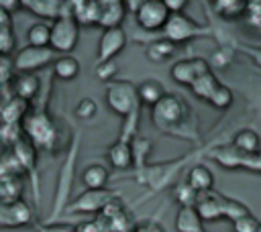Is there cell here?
<instances>
[{
    "label": "cell",
    "mask_w": 261,
    "mask_h": 232,
    "mask_svg": "<svg viewBox=\"0 0 261 232\" xmlns=\"http://www.w3.org/2000/svg\"><path fill=\"white\" fill-rule=\"evenodd\" d=\"M14 49V33L10 14L0 8V55H8Z\"/></svg>",
    "instance_id": "obj_27"
},
{
    "label": "cell",
    "mask_w": 261,
    "mask_h": 232,
    "mask_svg": "<svg viewBox=\"0 0 261 232\" xmlns=\"http://www.w3.org/2000/svg\"><path fill=\"white\" fill-rule=\"evenodd\" d=\"M169 12L163 0H141L139 8L135 10V20L143 31H163Z\"/></svg>",
    "instance_id": "obj_6"
},
{
    "label": "cell",
    "mask_w": 261,
    "mask_h": 232,
    "mask_svg": "<svg viewBox=\"0 0 261 232\" xmlns=\"http://www.w3.org/2000/svg\"><path fill=\"white\" fill-rule=\"evenodd\" d=\"M245 22L255 28L261 31V0H249L245 6Z\"/></svg>",
    "instance_id": "obj_31"
},
{
    "label": "cell",
    "mask_w": 261,
    "mask_h": 232,
    "mask_svg": "<svg viewBox=\"0 0 261 232\" xmlns=\"http://www.w3.org/2000/svg\"><path fill=\"white\" fill-rule=\"evenodd\" d=\"M177 53V45H173L171 41L167 39H159V41H151L147 47H145V55L149 61L153 63H161V61H167L169 57H173Z\"/></svg>",
    "instance_id": "obj_23"
},
{
    "label": "cell",
    "mask_w": 261,
    "mask_h": 232,
    "mask_svg": "<svg viewBox=\"0 0 261 232\" xmlns=\"http://www.w3.org/2000/svg\"><path fill=\"white\" fill-rule=\"evenodd\" d=\"M175 199L179 201V206L184 208V206H194L196 204V199H198V193L196 191H192L186 183H181V185H177L175 187Z\"/></svg>",
    "instance_id": "obj_35"
},
{
    "label": "cell",
    "mask_w": 261,
    "mask_h": 232,
    "mask_svg": "<svg viewBox=\"0 0 261 232\" xmlns=\"http://www.w3.org/2000/svg\"><path fill=\"white\" fill-rule=\"evenodd\" d=\"M124 45H126V33L122 26L104 28L98 39V51H96L98 61H112L124 49Z\"/></svg>",
    "instance_id": "obj_9"
},
{
    "label": "cell",
    "mask_w": 261,
    "mask_h": 232,
    "mask_svg": "<svg viewBox=\"0 0 261 232\" xmlns=\"http://www.w3.org/2000/svg\"><path fill=\"white\" fill-rule=\"evenodd\" d=\"M245 0H214L212 8L218 16H222L224 20H237L241 16H245Z\"/></svg>",
    "instance_id": "obj_25"
},
{
    "label": "cell",
    "mask_w": 261,
    "mask_h": 232,
    "mask_svg": "<svg viewBox=\"0 0 261 232\" xmlns=\"http://www.w3.org/2000/svg\"><path fill=\"white\" fill-rule=\"evenodd\" d=\"M259 226L261 222L251 214L232 220V232H259Z\"/></svg>",
    "instance_id": "obj_34"
},
{
    "label": "cell",
    "mask_w": 261,
    "mask_h": 232,
    "mask_svg": "<svg viewBox=\"0 0 261 232\" xmlns=\"http://www.w3.org/2000/svg\"><path fill=\"white\" fill-rule=\"evenodd\" d=\"M126 16L124 2L120 0H98V26L116 28Z\"/></svg>",
    "instance_id": "obj_11"
},
{
    "label": "cell",
    "mask_w": 261,
    "mask_h": 232,
    "mask_svg": "<svg viewBox=\"0 0 261 232\" xmlns=\"http://www.w3.org/2000/svg\"><path fill=\"white\" fill-rule=\"evenodd\" d=\"M69 14L80 28L82 26H98V0L69 2Z\"/></svg>",
    "instance_id": "obj_13"
},
{
    "label": "cell",
    "mask_w": 261,
    "mask_h": 232,
    "mask_svg": "<svg viewBox=\"0 0 261 232\" xmlns=\"http://www.w3.org/2000/svg\"><path fill=\"white\" fill-rule=\"evenodd\" d=\"M106 157H108L110 165H112L114 169H118V171H126V169H130L133 163H135V155H133L130 142H128V140H120V138L108 147Z\"/></svg>",
    "instance_id": "obj_15"
},
{
    "label": "cell",
    "mask_w": 261,
    "mask_h": 232,
    "mask_svg": "<svg viewBox=\"0 0 261 232\" xmlns=\"http://www.w3.org/2000/svg\"><path fill=\"white\" fill-rule=\"evenodd\" d=\"M22 195V179L14 171H0V206L18 204Z\"/></svg>",
    "instance_id": "obj_12"
},
{
    "label": "cell",
    "mask_w": 261,
    "mask_h": 232,
    "mask_svg": "<svg viewBox=\"0 0 261 232\" xmlns=\"http://www.w3.org/2000/svg\"><path fill=\"white\" fill-rule=\"evenodd\" d=\"M194 210H196V214L200 216L202 222H214V220L222 218L220 204H218V193H204L202 197L196 199Z\"/></svg>",
    "instance_id": "obj_19"
},
{
    "label": "cell",
    "mask_w": 261,
    "mask_h": 232,
    "mask_svg": "<svg viewBox=\"0 0 261 232\" xmlns=\"http://www.w3.org/2000/svg\"><path fill=\"white\" fill-rule=\"evenodd\" d=\"M232 144L239 153L243 155H257L259 149H261V138L259 134L253 130V128H241L234 138H232Z\"/></svg>",
    "instance_id": "obj_22"
},
{
    "label": "cell",
    "mask_w": 261,
    "mask_h": 232,
    "mask_svg": "<svg viewBox=\"0 0 261 232\" xmlns=\"http://www.w3.org/2000/svg\"><path fill=\"white\" fill-rule=\"evenodd\" d=\"M14 65H12V59L8 55H0V85L10 81L12 75H14Z\"/></svg>",
    "instance_id": "obj_36"
},
{
    "label": "cell",
    "mask_w": 261,
    "mask_h": 232,
    "mask_svg": "<svg viewBox=\"0 0 261 232\" xmlns=\"http://www.w3.org/2000/svg\"><path fill=\"white\" fill-rule=\"evenodd\" d=\"M53 73H55V77H59L63 81L75 79L80 73V61L73 55H59L53 61Z\"/></svg>",
    "instance_id": "obj_24"
},
{
    "label": "cell",
    "mask_w": 261,
    "mask_h": 232,
    "mask_svg": "<svg viewBox=\"0 0 261 232\" xmlns=\"http://www.w3.org/2000/svg\"><path fill=\"white\" fill-rule=\"evenodd\" d=\"M186 185L196 193H210L214 187V175L206 165H194L188 171Z\"/></svg>",
    "instance_id": "obj_16"
},
{
    "label": "cell",
    "mask_w": 261,
    "mask_h": 232,
    "mask_svg": "<svg viewBox=\"0 0 261 232\" xmlns=\"http://www.w3.org/2000/svg\"><path fill=\"white\" fill-rule=\"evenodd\" d=\"M80 41V26L73 22L69 14V2H65L61 16L49 22V49L53 53L69 55Z\"/></svg>",
    "instance_id": "obj_2"
},
{
    "label": "cell",
    "mask_w": 261,
    "mask_h": 232,
    "mask_svg": "<svg viewBox=\"0 0 261 232\" xmlns=\"http://www.w3.org/2000/svg\"><path fill=\"white\" fill-rule=\"evenodd\" d=\"M116 195L106 191V189H98V191H92V189H86L71 206H69V212H82V214H94V212H102L104 206L108 201H112Z\"/></svg>",
    "instance_id": "obj_10"
},
{
    "label": "cell",
    "mask_w": 261,
    "mask_h": 232,
    "mask_svg": "<svg viewBox=\"0 0 261 232\" xmlns=\"http://www.w3.org/2000/svg\"><path fill=\"white\" fill-rule=\"evenodd\" d=\"M108 169L100 163H92L88 165L84 171H82V183L92 189V191H98V189H104L106 183H108Z\"/></svg>",
    "instance_id": "obj_20"
},
{
    "label": "cell",
    "mask_w": 261,
    "mask_h": 232,
    "mask_svg": "<svg viewBox=\"0 0 261 232\" xmlns=\"http://www.w3.org/2000/svg\"><path fill=\"white\" fill-rule=\"evenodd\" d=\"M106 104L112 112L124 118H133V122H137L141 104L137 98V85H133L130 81H124V79L110 81L106 88Z\"/></svg>",
    "instance_id": "obj_3"
},
{
    "label": "cell",
    "mask_w": 261,
    "mask_h": 232,
    "mask_svg": "<svg viewBox=\"0 0 261 232\" xmlns=\"http://www.w3.org/2000/svg\"><path fill=\"white\" fill-rule=\"evenodd\" d=\"M218 204H220V212H222V218H228L230 222L241 218V216H247L249 210L241 204V201H234V199H226L222 195H218Z\"/></svg>",
    "instance_id": "obj_29"
},
{
    "label": "cell",
    "mask_w": 261,
    "mask_h": 232,
    "mask_svg": "<svg viewBox=\"0 0 261 232\" xmlns=\"http://www.w3.org/2000/svg\"><path fill=\"white\" fill-rule=\"evenodd\" d=\"M98 114V104L92 100V98H82L77 104H75V116L84 122L92 120L94 116Z\"/></svg>",
    "instance_id": "obj_33"
},
{
    "label": "cell",
    "mask_w": 261,
    "mask_h": 232,
    "mask_svg": "<svg viewBox=\"0 0 261 232\" xmlns=\"http://www.w3.org/2000/svg\"><path fill=\"white\" fill-rule=\"evenodd\" d=\"M175 230L177 232H204V222L196 214L194 206L179 208V212L175 216Z\"/></svg>",
    "instance_id": "obj_21"
},
{
    "label": "cell",
    "mask_w": 261,
    "mask_h": 232,
    "mask_svg": "<svg viewBox=\"0 0 261 232\" xmlns=\"http://www.w3.org/2000/svg\"><path fill=\"white\" fill-rule=\"evenodd\" d=\"M218 79H216V75L212 73V71H206L204 75H200L190 88H192V94L196 96V98H200V100H204V102H208L210 100V96L214 94V90L218 88Z\"/></svg>",
    "instance_id": "obj_26"
},
{
    "label": "cell",
    "mask_w": 261,
    "mask_h": 232,
    "mask_svg": "<svg viewBox=\"0 0 261 232\" xmlns=\"http://www.w3.org/2000/svg\"><path fill=\"white\" fill-rule=\"evenodd\" d=\"M165 94H167V92H165L163 83L157 81V79H153V77H151V79H145V81H141V83L137 85V98H139V104H141V106L153 108Z\"/></svg>",
    "instance_id": "obj_18"
},
{
    "label": "cell",
    "mask_w": 261,
    "mask_h": 232,
    "mask_svg": "<svg viewBox=\"0 0 261 232\" xmlns=\"http://www.w3.org/2000/svg\"><path fill=\"white\" fill-rule=\"evenodd\" d=\"M206 71H210V63L204 57H190V59H179L177 63H173L169 69V75L175 83L190 88Z\"/></svg>",
    "instance_id": "obj_8"
},
{
    "label": "cell",
    "mask_w": 261,
    "mask_h": 232,
    "mask_svg": "<svg viewBox=\"0 0 261 232\" xmlns=\"http://www.w3.org/2000/svg\"><path fill=\"white\" fill-rule=\"evenodd\" d=\"M94 73L100 81L110 83V81H114V75L118 73V65H116L114 59L112 61H98L96 67H94Z\"/></svg>",
    "instance_id": "obj_32"
},
{
    "label": "cell",
    "mask_w": 261,
    "mask_h": 232,
    "mask_svg": "<svg viewBox=\"0 0 261 232\" xmlns=\"http://www.w3.org/2000/svg\"><path fill=\"white\" fill-rule=\"evenodd\" d=\"M22 132L35 149H51V144L57 138V126L43 110L27 112L22 116Z\"/></svg>",
    "instance_id": "obj_4"
},
{
    "label": "cell",
    "mask_w": 261,
    "mask_h": 232,
    "mask_svg": "<svg viewBox=\"0 0 261 232\" xmlns=\"http://www.w3.org/2000/svg\"><path fill=\"white\" fill-rule=\"evenodd\" d=\"M151 122L157 130L175 134V136H186L194 138L196 134V120L192 116L190 106L173 94H165L153 108H151Z\"/></svg>",
    "instance_id": "obj_1"
},
{
    "label": "cell",
    "mask_w": 261,
    "mask_h": 232,
    "mask_svg": "<svg viewBox=\"0 0 261 232\" xmlns=\"http://www.w3.org/2000/svg\"><path fill=\"white\" fill-rule=\"evenodd\" d=\"M259 232H261V226H259Z\"/></svg>",
    "instance_id": "obj_40"
},
{
    "label": "cell",
    "mask_w": 261,
    "mask_h": 232,
    "mask_svg": "<svg viewBox=\"0 0 261 232\" xmlns=\"http://www.w3.org/2000/svg\"><path fill=\"white\" fill-rule=\"evenodd\" d=\"M133 232H165L161 224L153 222V220H147V222H141L133 228Z\"/></svg>",
    "instance_id": "obj_37"
},
{
    "label": "cell",
    "mask_w": 261,
    "mask_h": 232,
    "mask_svg": "<svg viewBox=\"0 0 261 232\" xmlns=\"http://www.w3.org/2000/svg\"><path fill=\"white\" fill-rule=\"evenodd\" d=\"M39 77L35 73H16L14 79H12V90H14V98L22 100V102H29L37 96L39 92Z\"/></svg>",
    "instance_id": "obj_17"
},
{
    "label": "cell",
    "mask_w": 261,
    "mask_h": 232,
    "mask_svg": "<svg viewBox=\"0 0 261 232\" xmlns=\"http://www.w3.org/2000/svg\"><path fill=\"white\" fill-rule=\"evenodd\" d=\"M29 47H49V22H33L27 31Z\"/></svg>",
    "instance_id": "obj_28"
},
{
    "label": "cell",
    "mask_w": 261,
    "mask_h": 232,
    "mask_svg": "<svg viewBox=\"0 0 261 232\" xmlns=\"http://www.w3.org/2000/svg\"><path fill=\"white\" fill-rule=\"evenodd\" d=\"M163 4H165V8H167L169 14H179V12H184V8L188 6L186 0H163Z\"/></svg>",
    "instance_id": "obj_38"
},
{
    "label": "cell",
    "mask_w": 261,
    "mask_h": 232,
    "mask_svg": "<svg viewBox=\"0 0 261 232\" xmlns=\"http://www.w3.org/2000/svg\"><path fill=\"white\" fill-rule=\"evenodd\" d=\"M204 31L200 28V24L196 20H192L190 16H186L184 12L179 14H169L165 26H163V35L167 41H171L173 45H179V43H186L198 35H202Z\"/></svg>",
    "instance_id": "obj_7"
},
{
    "label": "cell",
    "mask_w": 261,
    "mask_h": 232,
    "mask_svg": "<svg viewBox=\"0 0 261 232\" xmlns=\"http://www.w3.org/2000/svg\"><path fill=\"white\" fill-rule=\"evenodd\" d=\"M63 6L65 2H59V0H20V8H27L35 16H41L43 22L47 20L53 22L57 16H61Z\"/></svg>",
    "instance_id": "obj_14"
},
{
    "label": "cell",
    "mask_w": 261,
    "mask_h": 232,
    "mask_svg": "<svg viewBox=\"0 0 261 232\" xmlns=\"http://www.w3.org/2000/svg\"><path fill=\"white\" fill-rule=\"evenodd\" d=\"M208 104L216 110H226L230 104H232V90L224 83H218V88L214 90V94L210 96Z\"/></svg>",
    "instance_id": "obj_30"
},
{
    "label": "cell",
    "mask_w": 261,
    "mask_h": 232,
    "mask_svg": "<svg viewBox=\"0 0 261 232\" xmlns=\"http://www.w3.org/2000/svg\"><path fill=\"white\" fill-rule=\"evenodd\" d=\"M53 61H55V53L49 47H29L27 45L24 49H20L14 55L12 65H14L16 73H35L37 69H43Z\"/></svg>",
    "instance_id": "obj_5"
},
{
    "label": "cell",
    "mask_w": 261,
    "mask_h": 232,
    "mask_svg": "<svg viewBox=\"0 0 261 232\" xmlns=\"http://www.w3.org/2000/svg\"><path fill=\"white\" fill-rule=\"evenodd\" d=\"M43 232H75L73 226H49V228H43Z\"/></svg>",
    "instance_id": "obj_39"
}]
</instances>
